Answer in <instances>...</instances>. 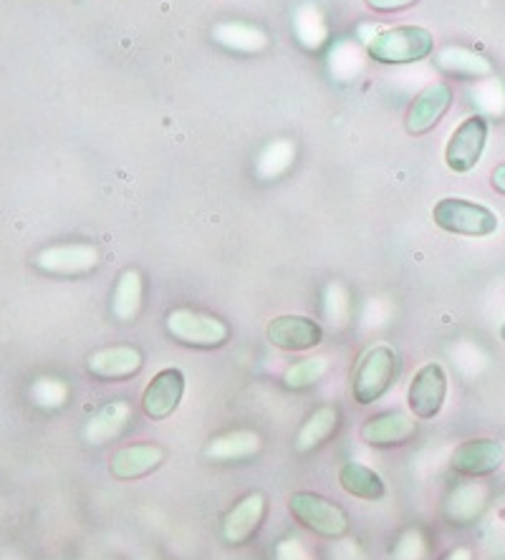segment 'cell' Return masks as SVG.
Returning a JSON list of instances; mask_svg holds the SVG:
<instances>
[{"mask_svg":"<svg viewBox=\"0 0 505 560\" xmlns=\"http://www.w3.org/2000/svg\"><path fill=\"white\" fill-rule=\"evenodd\" d=\"M435 225L445 233L462 237H487L498 230V215L485 205L470 202L466 197H445L433 210Z\"/></svg>","mask_w":505,"mask_h":560,"instance_id":"obj_2","label":"cell"},{"mask_svg":"<svg viewBox=\"0 0 505 560\" xmlns=\"http://www.w3.org/2000/svg\"><path fill=\"white\" fill-rule=\"evenodd\" d=\"M487 142V121L483 117H468L462 125L452 131L450 142L445 147L447 167L458 175L475 170V164L483 156Z\"/></svg>","mask_w":505,"mask_h":560,"instance_id":"obj_7","label":"cell"},{"mask_svg":"<svg viewBox=\"0 0 505 560\" xmlns=\"http://www.w3.org/2000/svg\"><path fill=\"white\" fill-rule=\"evenodd\" d=\"M435 48L433 33L422 26H400L389 28L369 44V56L377 63H417L425 61Z\"/></svg>","mask_w":505,"mask_h":560,"instance_id":"obj_3","label":"cell"},{"mask_svg":"<svg viewBox=\"0 0 505 560\" xmlns=\"http://www.w3.org/2000/svg\"><path fill=\"white\" fill-rule=\"evenodd\" d=\"M412 3H417V0H367L369 8H375V11H402V8H410Z\"/></svg>","mask_w":505,"mask_h":560,"instance_id":"obj_26","label":"cell"},{"mask_svg":"<svg viewBox=\"0 0 505 560\" xmlns=\"http://www.w3.org/2000/svg\"><path fill=\"white\" fill-rule=\"evenodd\" d=\"M443 560H473V553L468 548H455Z\"/></svg>","mask_w":505,"mask_h":560,"instance_id":"obj_28","label":"cell"},{"mask_svg":"<svg viewBox=\"0 0 505 560\" xmlns=\"http://www.w3.org/2000/svg\"><path fill=\"white\" fill-rule=\"evenodd\" d=\"M447 399V374L440 364L429 361L420 369L412 378L410 392H408V405L412 409V415L422 422H429L440 415Z\"/></svg>","mask_w":505,"mask_h":560,"instance_id":"obj_6","label":"cell"},{"mask_svg":"<svg viewBox=\"0 0 505 560\" xmlns=\"http://www.w3.org/2000/svg\"><path fill=\"white\" fill-rule=\"evenodd\" d=\"M417 417L404 415V411H382V415L371 417L364 422L359 430L361 442L369 447H397V444H408L417 434Z\"/></svg>","mask_w":505,"mask_h":560,"instance_id":"obj_11","label":"cell"},{"mask_svg":"<svg viewBox=\"0 0 505 560\" xmlns=\"http://www.w3.org/2000/svg\"><path fill=\"white\" fill-rule=\"evenodd\" d=\"M491 183H493V187H495V192L505 195V162H503V164H498V167L493 170Z\"/></svg>","mask_w":505,"mask_h":560,"instance_id":"obj_27","label":"cell"},{"mask_svg":"<svg viewBox=\"0 0 505 560\" xmlns=\"http://www.w3.org/2000/svg\"><path fill=\"white\" fill-rule=\"evenodd\" d=\"M129 407L124 401H112L110 407H104L99 415L91 419L87 427V440L91 444H104L106 440H114L124 427L129 422Z\"/></svg>","mask_w":505,"mask_h":560,"instance_id":"obj_20","label":"cell"},{"mask_svg":"<svg viewBox=\"0 0 505 560\" xmlns=\"http://www.w3.org/2000/svg\"><path fill=\"white\" fill-rule=\"evenodd\" d=\"M164 463V450L160 444H129L112 455L110 472L119 482H135L152 475Z\"/></svg>","mask_w":505,"mask_h":560,"instance_id":"obj_12","label":"cell"},{"mask_svg":"<svg viewBox=\"0 0 505 560\" xmlns=\"http://www.w3.org/2000/svg\"><path fill=\"white\" fill-rule=\"evenodd\" d=\"M422 550H425V546H422L420 533L410 530V533L402 535L400 546H397V558H400V560H420Z\"/></svg>","mask_w":505,"mask_h":560,"instance_id":"obj_24","label":"cell"},{"mask_svg":"<svg viewBox=\"0 0 505 560\" xmlns=\"http://www.w3.org/2000/svg\"><path fill=\"white\" fill-rule=\"evenodd\" d=\"M326 372H329V361L324 357L303 359L284 374V384H286V389L301 392V389H309V386L321 382Z\"/></svg>","mask_w":505,"mask_h":560,"instance_id":"obj_23","label":"cell"},{"mask_svg":"<svg viewBox=\"0 0 505 560\" xmlns=\"http://www.w3.org/2000/svg\"><path fill=\"white\" fill-rule=\"evenodd\" d=\"M139 306H142V278L137 270H124L112 295V313L122 324H127L137 316Z\"/></svg>","mask_w":505,"mask_h":560,"instance_id":"obj_19","label":"cell"},{"mask_svg":"<svg viewBox=\"0 0 505 560\" xmlns=\"http://www.w3.org/2000/svg\"><path fill=\"white\" fill-rule=\"evenodd\" d=\"M266 508L268 502L263 492H251V495L240 500L222 521V538H226L228 546H243V542L251 540L263 525Z\"/></svg>","mask_w":505,"mask_h":560,"instance_id":"obj_13","label":"cell"},{"mask_svg":"<svg viewBox=\"0 0 505 560\" xmlns=\"http://www.w3.org/2000/svg\"><path fill=\"white\" fill-rule=\"evenodd\" d=\"M261 450V440L259 434L253 432H228L218 436V440H213L208 444V450H205V455L215 463H230V459H248L255 452Z\"/></svg>","mask_w":505,"mask_h":560,"instance_id":"obj_17","label":"cell"},{"mask_svg":"<svg viewBox=\"0 0 505 560\" xmlns=\"http://www.w3.org/2000/svg\"><path fill=\"white\" fill-rule=\"evenodd\" d=\"M480 508H483V490L480 488H460L455 490L450 500L445 505V515L447 521L466 525L478 517Z\"/></svg>","mask_w":505,"mask_h":560,"instance_id":"obj_22","label":"cell"},{"mask_svg":"<svg viewBox=\"0 0 505 560\" xmlns=\"http://www.w3.org/2000/svg\"><path fill=\"white\" fill-rule=\"evenodd\" d=\"M505 465V447L498 440H470L452 452L450 467L462 477H487Z\"/></svg>","mask_w":505,"mask_h":560,"instance_id":"obj_9","label":"cell"},{"mask_svg":"<svg viewBox=\"0 0 505 560\" xmlns=\"http://www.w3.org/2000/svg\"><path fill=\"white\" fill-rule=\"evenodd\" d=\"M276 560H311V556H309V550L301 546V540L288 538L284 542H278Z\"/></svg>","mask_w":505,"mask_h":560,"instance_id":"obj_25","label":"cell"},{"mask_svg":"<svg viewBox=\"0 0 505 560\" xmlns=\"http://www.w3.org/2000/svg\"><path fill=\"white\" fill-rule=\"evenodd\" d=\"M338 485H342L346 495L357 500L377 502L387 495V485L382 477H379L371 467L359 465V463L342 465V469H338Z\"/></svg>","mask_w":505,"mask_h":560,"instance_id":"obj_16","label":"cell"},{"mask_svg":"<svg viewBox=\"0 0 505 560\" xmlns=\"http://www.w3.org/2000/svg\"><path fill=\"white\" fill-rule=\"evenodd\" d=\"M288 510L306 530L317 533L321 538L336 540L349 533V515L324 495H317V492H294L291 500H288Z\"/></svg>","mask_w":505,"mask_h":560,"instance_id":"obj_4","label":"cell"},{"mask_svg":"<svg viewBox=\"0 0 505 560\" xmlns=\"http://www.w3.org/2000/svg\"><path fill=\"white\" fill-rule=\"evenodd\" d=\"M268 341L284 351H309L324 341V331L309 316H278L266 328Z\"/></svg>","mask_w":505,"mask_h":560,"instance_id":"obj_10","label":"cell"},{"mask_svg":"<svg viewBox=\"0 0 505 560\" xmlns=\"http://www.w3.org/2000/svg\"><path fill=\"white\" fill-rule=\"evenodd\" d=\"M187 378L180 369H162L142 392V411L152 422H164L170 419L182 405L185 397Z\"/></svg>","mask_w":505,"mask_h":560,"instance_id":"obj_8","label":"cell"},{"mask_svg":"<svg viewBox=\"0 0 505 560\" xmlns=\"http://www.w3.org/2000/svg\"><path fill=\"white\" fill-rule=\"evenodd\" d=\"M168 331L172 339L185 346H195V349H218L228 341V326L220 318L187 308L170 313Z\"/></svg>","mask_w":505,"mask_h":560,"instance_id":"obj_5","label":"cell"},{"mask_svg":"<svg viewBox=\"0 0 505 560\" xmlns=\"http://www.w3.org/2000/svg\"><path fill=\"white\" fill-rule=\"evenodd\" d=\"M501 339H503V341H505V324H503V326H501Z\"/></svg>","mask_w":505,"mask_h":560,"instance_id":"obj_29","label":"cell"},{"mask_svg":"<svg viewBox=\"0 0 505 560\" xmlns=\"http://www.w3.org/2000/svg\"><path fill=\"white\" fill-rule=\"evenodd\" d=\"M452 104V92L447 84H433L427 86L425 92H422L415 104L410 106L408 112V119H404V127H408L410 135L422 137L427 135V131H433L437 125H440V119L445 117V112L450 109Z\"/></svg>","mask_w":505,"mask_h":560,"instance_id":"obj_14","label":"cell"},{"mask_svg":"<svg viewBox=\"0 0 505 560\" xmlns=\"http://www.w3.org/2000/svg\"><path fill=\"white\" fill-rule=\"evenodd\" d=\"M99 262V253L87 245H73V248H61L54 253H46L41 258V266L51 270H64V273H84Z\"/></svg>","mask_w":505,"mask_h":560,"instance_id":"obj_21","label":"cell"},{"mask_svg":"<svg viewBox=\"0 0 505 560\" xmlns=\"http://www.w3.org/2000/svg\"><path fill=\"white\" fill-rule=\"evenodd\" d=\"M402 372L400 353H397L392 346H371V349L364 351L359 359L357 369L352 374V394L354 401L361 407L375 405L385 397V394L392 389L397 376Z\"/></svg>","mask_w":505,"mask_h":560,"instance_id":"obj_1","label":"cell"},{"mask_svg":"<svg viewBox=\"0 0 505 560\" xmlns=\"http://www.w3.org/2000/svg\"><path fill=\"white\" fill-rule=\"evenodd\" d=\"M338 427V411L334 407H321L306 419L301 432L296 436L298 452H311L324 444Z\"/></svg>","mask_w":505,"mask_h":560,"instance_id":"obj_18","label":"cell"},{"mask_svg":"<svg viewBox=\"0 0 505 560\" xmlns=\"http://www.w3.org/2000/svg\"><path fill=\"white\" fill-rule=\"evenodd\" d=\"M89 372L106 378V382H124V378H131L139 374V369L145 366L142 353L131 346H114V349H102L89 357Z\"/></svg>","mask_w":505,"mask_h":560,"instance_id":"obj_15","label":"cell"}]
</instances>
